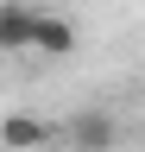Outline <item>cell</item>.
<instances>
[{"label":"cell","instance_id":"cell-2","mask_svg":"<svg viewBox=\"0 0 145 152\" xmlns=\"http://www.w3.org/2000/svg\"><path fill=\"white\" fill-rule=\"evenodd\" d=\"M38 32V7L32 0H0V51H32Z\"/></svg>","mask_w":145,"mask_h":152},{"label":"cell","instance_id":"cell-4","mask_svg":"<svg viewBox=\"0 0 145 152\" xmlns=\"http://www.w3.org/2000/svg\"><path fill=\"white\" fill-rule=\"evenodd\" d=\"M50 140V121H38V114H6V121H0V146H13V152H38Z\"/></svg>","mask_w":145,"mask_h":152},{"label":"cell","instance_id":"cell-1","mask_svg":"<svg viewBox=\"0 0 145 152\" xmlns=\"http://www.w3.org/2000/svg\"><path fill=\"white\" fill-rule=\"evenodd\" d=\"M114 140H120V127H114V114H107V108L69 114V146H76V152H107Z\"/></svg>","mask_w":145,"mask_h":152},{"label":"cell","instance_id":"cell-3","mask_svg":"<svg viewBox=\"0 0 145 152\" xmlns=\"http://www.w3.org/2000/svg\"><path fill=\"white\" fill-rule=\"evenodd\" d=\"M76 45H82L76 19H63V13H38V32H32V51H38V57H69Z\"/></svg>","mask_w":145,"mask_h":152}]
</instances>
